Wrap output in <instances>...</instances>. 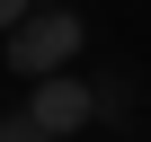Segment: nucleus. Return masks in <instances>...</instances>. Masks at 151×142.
Listing matches in <instances>:
<instances>
[{
  "mask_svg": "<svg viewBox=\"0 0 151 142\" xmlns=\"http://www.w3.org/2000/svg\"><path fill=\"white\" fill-rule=\"evenodd\" d=\"M27 9H36V0H0V36H9V27H18Z\"/></svg>",
  "mask_w": 151,
  "mask_h": 142,
  "instance_id": "20e7f679",
  "label": "nucleus"
},
{
  "mask_svg": "<svg viewBox=\"0 0 151 142\" xmlns=\"http://www.w3.org/2000/svg\"><path fill=\"white\" fill-rule=\"evenodd\" d=\"M27 124L45 142H71L80 124H98V89L80 80V71H53V80H36V98H27Z\"/></svg>",
  "mask_w": 151,
  "mask_h": 142,
  "instance_id": "f03ea898",
  "label": "nucleus"
},
{
  "mask_svg": "<svg viewBox=\"0 0 151 142\" xmlns=\"http://www.w3.org/2000/svg\"><path fill=\"white\" fill-rule=\"evenodd\" d=\"M80 44H89L80 9L36 0V9H27L9 36H0V62H9V71H27V80H53V71H71V62H80Z\"/></svg>",
  "mask_w": 151,
  "mask_h": 142,
  "instance_id": "f257e3e1",
  "label": "nucleus"
},
{
  "mask_svg": "<svg viewBox=\"0 0 151 142\" xmlns=\"http://www.w3.org/2000/svg\"><path fill=\"white\" fill-rule=\"evenodd\" d=\"M0 142H45V133H36V124H27V107H18V115H0Z\"/></svg>",
  "mask_w": 151,
  "mask_h": 142,
  "instance_id": "7ed1b4c3",
  "label": "nucleus"
}]
</instances>
